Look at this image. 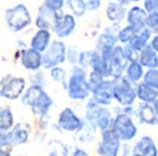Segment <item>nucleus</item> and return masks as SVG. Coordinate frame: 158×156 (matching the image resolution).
I'll use <instances>...</instances> for the list:
<instances>
[{
  "label": "nucleus",
  "mask_w": 158,
  "mask_h": 156,
  "mask_svg": "<svg viewBox=\"0 0 158 156\" xmlns=\"http://www.w3.org/2000/svg\"><path fill=\"white\" fill-rule=\"evenodd\" d=\"M86 76L87 73L83 66L78 65V64L72 65L71 76L67 80V86H65V90L71 99L83 101V99H87L90 97V87L86 80Z\"/></svg>",
  "instance_id": "nucleus-2"
},
{
  "label": "nucleus",
  "mask_w": 158,
  "mask_h": 156,
  "mask_svg": "<svg viewBox=\"0 0 158 156\" xmlns=\"http://www.w3.org/2000/svg\"><path fill=\"white\" fill-rule=\"evenodd\" d=\"M86 80H87V83H89L90 91H92V88H93V87H96V86H97V84H100V83L103 82V80H104V77L101 76V75H98L97 72L92 71V72H90V73H87Z\"/></svg>",
  "instance_id": "nucleus-37"
},
{
  "label": "nucleus",
  "mask_w": 158,
  "mask_h": 156,
  "mask_svg": "<svg viewBox=\"0 0 158 156\" xmlns=\"http://www.w3.org/2000/svg\"><path fill=\"white\" fill-rule=\"evenodd\" d=\"M129 155H132V146L129 145L128 142L121 144L119 151H118V155L117 156H129Z\"/></svg>",
  "instance_id": "nucleus-42"
},
{
  "label": "nucleus",
  "mask_w": 158,
  "mask_h": 156,
  "mask_svg": "<svg viewBox=\"0 0 158 156\" xmlns=\"http://www.w3.org/2000/svg\"><path fill=\"white\" fill-rule=\"evenodd\" d=\"M122 54L128 62H131V61H137V58H139V51L135 50L129 43L122 44Z\"/></svg>",
  "instance_id": "nucleus-35"
},
{
  "label": "nucleus",
  "mask_w": 158,
  "mask_h": 156,
  "mask_svg": "<svg viewBox=\"0 0 158 156\" xmlns=\"http://www.w3.org/2000/svg\"><path fill=\"white\" fill-rule=\"evenodd\" d=\"M146 13H158V0H142Z\"/></svg>",
  "instance_id": "nucleus-40"
},
{
  "label": "nucleus",
  "mask_w": 158,
  "mask_h": 156,
  "mask_svg": "<svg viewBox=\"0 0 158 156\" xmlns=\"http://www.w3.org/2000/svg\"><path fill=\"white\" fill-rule=\"evenodd\" d=\"M0 148H2V149H8L7 135H6V131H0Z\"/></svg>",
  "instance_id": "nucleus-43"
},
{
  "label": "nucleus",
  "mask_w": 158,
  "mask_h": 156,
  "mask_svg": "<svg viewBox=\"0 0 158 156\" xmlns=\"http://www.w3.org/2000/svg\"><path fill=\"white\" fill-rule=\"evenodd\" d=\"M65 4L68 6L69 11L75 18H82L86 15L87 8L85 0H65Z\"/></svg>",
  "instance_id": "nucleus-28"
},
{
  "label": "nucleus",
  "mask_w": 158,
  "mask_h": 156,
  "mask_svg": "<svg viewBox=\"0 0 158 156\" xmlns=\"http://www.w3.org/2000/svg\"><path fill=\"white\" fill-rule=\"evenodd\" d=\"M92 71L97 72V73L101 75L104 79L111 77V64H110V61L104 60V58L100 55V57L94 61V64L92 65Z\"/></svg>",
  "instance_id": "nucleus-29"
},
{
  "label": "nucleus",
  "mask_w": 158,
  "mask_h": 156,
  "mask_svg": "<svg viewBox=\"0 0 158 156\" xmlns=\"http://www.w3.org/2000/svg\"><path fill=\"white\" fill-rule=\"evenodd\" d=\"M43 4L46 6L47 8L53 11H57V10H63L64 6H65V0H44Z\"/></svg>",
  "instance_id": "nucleus-39"
},
{
  "label": "nucleus",
  "mask_w": 158,
  "mask_h": 156,
  "mask_svg": "<svg viewBox=\"0 0 158 156\" xmlns=\"http://www.w3.org/2000/svg\"><path fill=\"white\" fill-rule=\"evenodd\" d=\"M31 83L35 86H40V87H46V76H44V73L39 69V71H35L32 75H31L29 77Z\"/></svg>",
  "instance_id": "nucleus-36"
},
{
  "label": "nucleus",
  "mask_w": 158,
  "mask_h": 156,
  "mask_svg": "<svg viewBox=\"0 0 158 156\" xmlns=\"http://www.w3.org/2000/svg\"><path fill=\"white\" fill-rule=\"evenodd\" d=\"M153 108H154V112H156V115H157V118H158V98L153 102Z\"/></svg>",
  "instance_id": "nucleus-48"
},
{
  "label": "nucleus",
  "mask_w": 158,
  "mask_h": 156,
  "mask_svg": "<svg viewBox=\"0 0 158 156\" xmlns=\"http://www.w3.org/2000/svg\"><path fill=\"white\" fill-rule=\"evenodd\" d=\"M115 2L121 3V4H123V6H128V4H131V3H139V2H142V0H115Z\"/></svg>",
  "instance_id": "nucleus-46"
},
{
  "label": "nucleus",
  "mask_w": 158,
  "mask_h": 156,
  "mask_svg": "<svg viewBox=\"0 0 158 156\" xmlns=\"http://www.w3.org/2000/svg\"><path fill=\"white\" fill-rule=\"evenodd\" d=\"M14 126V115L8 107L0 108V131H8Z\"/></svg>",
  "instance_id": "nucleus-27"
},
{
  "label": "nucleus",
  "mask_w": 158,
  "mask_h": 156,
  "mask_svg": "<svg viewBox=\"0 0 158 156\" xmlns=\"http://www.w3.org/2000/svg\"><path fill=\"white\" fill-rule=\"evenodd\" d=\"M142 82L146 83V84H148L150 87L158 90V68H153V69L144 71Z\"/></svg>",
  "instance_id": "nucleus-30"
},
{
  "label": "nucleus",
  "mask_w": 158,
  "mask_h": 156,
  "mask_svg": "<svg viewBox=\"0 0 158 156\" xmlns=\"http://www.w3.org/2000/svg\"><path fill=\"white\" fill-rule=\"evenodd\" d=\"M82 123H83V120L74 112L72 108H64L58 115V127L65 130V131H78L81 129Z\"/></svg>",
  "instance_id": "nucleus-10"
},
{
  "label": "nucleus",
  "mask_w": 158,
  "mask_h": 156,
  "mask_svg": "<svg viewBox=\"0 0 158 156\" xmlns=\"http://www.w3.org/2000/svg\"><path fill=\"white\" fill-rule=\"evenodd\" d=\"M78 55L79 51L77 50V47H67V53H65V61H68L71 65L78 64Z\"/></svg>",
  "instance_id": "nucleus-38"
},
{
  "label": "nucleus",
  "mask_w": 158,
  "mask_h": 156,
  "mask_svg": "<svg viewBox=\"0 0 158 156\" xmlns=\"http://www.w3.org/2000/svg\"><path fill=\"white\" fill-rule=\"evenodd\" d=\"M52 41V30L49 29H38L36 33L31 39V47L39 53H43L49 47Z\"/></svg>",
  "instance_id": "nucleus-17"
},
{
  "label": "nucleus",
  "mask_w": 158,
  "mask_h": 156,
  "mask_svg": "<svg viewBox=\"0 0 158 156\" xmlns=\"http://www.w3.org/2000/svg\"><path fill=\"white\" fill-rule=\"evenodd\" d=\"M146 28H148L153 35H158V13L147 14V17H146Z\"/></svg>",
  "instance_id": "nucleus-34"
},
{
  "label": "nucleus",
  "mask_w": 158,
  "mask_h": 156,
  "mask_svg": "<svg viewBox=\"0 0 158 156\" xmlns=\"http://www.w3.org/2000/svg\"><path fill=\"white\" fill-rule=\"evenodd\" d=\"M96 124L89 120H83L81 129L78 130V140L79 142H90L96 137Z\"/></svg>",
  "instance_id": "nucleus-25"
},
{
  "label": "nucleus",
  "mask_w": 158,
  "mask_h": 156,
  "mask_svg": "<svg viewBox=\"0 0 158 156\" xmlns=\"http://www.w3.org/2000/svg\"><path fill=\"white\" fill-rule=\"evenodd\" d=\"M19 62L27 71H39L42 68V53L33 50L32 47H25L19 51Z\"/></svg>",
  "instance_id": "nucleus-11"
},
{
  "label": "nucleus",
  "mask_w": 158,
  "mask_h": 156,
  "mask_svg": "<svg viewBox=\"0 0 158 156\" xmlns=\"http://www.w3.org/2000/svg\"><path fill=\"white\" fill-rule=\"evenodd\" d=\"M118 44V39L117 35L111 30H106V32L100 33L98 37L96 39V50L98 53H103L106 50H111L114 49L115 46Z\"/></svg>",
  "instance_id": "nucleus-19"
},
{
  "label": "nucleus",
  "mask_w": 158,
  "mask_h": 156,
  "mask_svg": "<svg viewBox=\"0 0 158 156\" xmlns=\"http://www.w3.org/2000/svg\"><path fill=\"white\" fill-rule=\"evenodd\" d=\"M146 17H147V13L144 11V8L140 6H132L126 13L125 19L129 26L139 30L146 26Z\"/></svg>",
  "instance_id": "nucleus-14"
},
{
  "label": "nucleus",
  "mask_w": 158,
  "mask_h": 156,
  "mask_svg": "<svg viewBox=\"0 0 158 156\" xmlns=\"http://www.w3.org/2000/svg\"><path fill=\"white\" fill-rule=\"evenodd\" d=\"M112 88H114V79L112 77H107L104 79L100 84L92 88L90 91V97L94 99L97 104L108 107L112 102Z\"/></svg>",
  "instance_id": "nucleus-9"
},
{
  "label": "nucleus",
  "mask_w": 158,
  "mask_h": 156,
  "mask_svg": "<svg viewBox=\"0 0 158 156\" xmlns=\"http://www.w3.org/2000/svg\"><path fill=\"white\" fill-rule=\"evenodd\" d=\"M57 11H53L50 8H47L44 4H42L38 8V15H36L35 19V25L38 26V29L52 30L56 21H57Z\"/></svg>",
  "instance_id": "nucleus-12"
},
{
  "label": "nucleus",
  "mask_w": 158,
  "mask_h": 156,
  "mask_svg": "<svg viewBox=\"0 0 158 156\" xmlns=\"http://www.w3.org/2000/svg\"><path fill=\"white\" fill-rule=\"evenodd\" d=\"M8 131H10L14 146L25 144L28 141V137H29V127L22 123H18V124H15V126H13Z\"/></svg>",
  "instance_id": "nucleus-23"
},
{
  "label": "nucleus",
  "mask_w": 158,
  "mask_h": 156,
  "mask_svg": "<svg viewBox=\"0 0 158 156\" xmlns=\"http://www.w3.org/2000/svg\"><path fill=\"white\" fill-rule=\"evenodd\" d=\"M25 88H27V80L24 77L6 75L0 79V97L2 98L14 101L22 96Z\"/></svg>",
  "instance_id": "nucleus-6"
},
{
  "label": "nucleus",
  "mask_w": 158,
  "mask_h": 156,
  "mask_svg": "<svg viewBox=\"0 0 158 156\" xmlns=\"http://www.w3.org/2000/svg\"><path fill=\"white\" fill-rule=\"evenodd\" d=\"M72 156H89V154H87L85 149H75Z\"/></svg>",
  "instance_id": "nucleus-45"
},
{
  "label": "nucleus",
  "mask_w": 158,
  "mask_h": 156,
  "mask_svg": "<svg viewBox=\"0 0 158 156\" xmlns=\"http://www.w3.org/2000/svg\"><path fill=\"white\" fill-rule=\"evenodd\" d=\"M151 46V49L154 50V51L158 54V35H154V36H151V39H150V43H148Z\"/></svg>",
  "instance_id": "nucleus-44"
},
{
  "label": "nucleus",
  "mask_w": 158,
  "mask_h": 156,
  "mask_svg": "<svg viewBox=\"0 0 158 156\" xmlns=\"http://www.w3.org/2000/svg\"><path fill=\"white\" fill-rule=\"evenodd\" d=\"M131 156H142V155H139V154H132Z\"/></svg>",
  "instance_id": "nucleus-49"
},
{
  "label": "nucleus",
  "mask_w": 158,
  "mask_h": 156,
  "mask_svg": "<svg viewBox=\"0 0 158 156\" xmlns=\"http://www.w3.org/2000/svg\"><path fill=\"white\" fill-rule=\"evenodd\" d=\"M100 57V53L97 50H87V51H79L78 55V65L86 68H92L94 61Z\"/></svg>",
  "instance_id": "nucleus-26"
},
{
  "label": "nucleus",
  "mask_w": 158,
  "mask_h": 156,
  "mask_svg": "<svg viewBox=\"0 0 158 156\" xmlns=\"http://www.w3.org/2000/svg\"><path fill=\"white\" fill-rule=\"evenodd\" d=\"M151 36H153L151 30L148 29V28H146V26H144V28H142V29L136 30V33H135L133 37L131 39L129 44H131V46L133 47L135 50L140 51V50H143L148 43H150Z\"/></svg>",
  "instance_id": "nucleus-22"
},
{
  "label": "nucleus",
  "mask_w": 158,
  "mask_h": 156,
  "mask_svg": "<svg viewBox=\"0 0 158 156\" xmlns=\"http://www.w3.org/2000/svg\"><path fill=\"white\" fill-rule=\"evenodd\" d=\"M132 154H139L142 156H158L157 144L150 135H143L132 148Z\"/></svg>",
  "instance_id": "nucleus-13"
},
{
  "label": "nucleus",
  "mask_w": 158,
  "mask_h": 156,
  "mask_svg": "<svg viewBox=\"0 0 158 156\" xmlns=\"http://www.w3.org/2000/svg\"><path fill=\"white\" fill-rule=\"evenodd\" d=\"M77 29V18L71 13H64L63 10L57 11V21L53 26L52 32L56 33L58 39L69 37Z\"/></svg>",
  "instance_id": "nucleus-8"
},
{
  "label": "nucleus",
  "mask_w": 158,
  "mask_h": 156,
  "mask_svg": "<svg viewBox=\"0 0 158 156\" xmlns=\"http://www.w3.org/2000/svg\"><path fill=\"white\" fill-rule=\"evenodd\" d=\"M87 11H97L101 7V0H85Z\"/></svg>",
  "instance_id": "nucleus-41"
},
{
  "label": "nucleus",
  "mask_w": 158,
  "mask_h": 156,
  "mask_svg": "<svg viewBox=\"0 0 158 156\" xmlns=\"http://www.w3.org/2000/svg\"><path fill=\"white\" fill-rule=\"evenodd\" d=\"M21 101L25 107H29L36 116H46L53 105V99L40 86L31 84L21 96Z\"/></svg>",
  "instance_id": "nucleus-1"
},
{
  "label": "nucleus",
  "mask_w": 158,
  "mask_h": 156,
  "mask_svg": "<svg viewBox=\"0 0 158 156\" xmlns=\"http://www.w3.org/2000/svg\"><path fill=\"white\" fill-rule=\"evenodd\" d=\"M137 61H139L143 68H146V69L157 68L158 66V54L151 49L150 44H147L144 49L139 51V58H137Z\"/></svg>",
  "instance_id": "nucleus-20"
},
{
  "label": "nucleus",
  "mask_w": 158,
  "mask_h": 156,
  "mask_svg": "<svg viewBox=\"0 0 158 156\" xmlns=\"http://www.w3.org/2000/svg\"><path fill=\"white\" fill-rule=\"evenodd\" d=\"M135 90H136V98H139L142 102H147V104H153L158 98V90L150 87L148 84L143 82H139L135 84Z\"/></svg>",
  "instance_id": "nucleus-18"
},
{
  "label": "nucleus",
  "mask_w": 158,
  "mask_h": 156,
  "mask_svg": "<svg viewBox=\"0 0 158 156\" xmlns=\"http://www.w3.org/2000/svg\"><path fill=\"white\" fill-rule=\"evenodd\" d=\"M135 33H136V29H135V28H132V26H129V25L121 28V29L117 32L118 43H121V44L129 43V41H131V39L133 37Z\"/></svg>",
  "instance_id": "nucleus-31"
},
{
  "label": "nucleus",
  "mask_w": 158,
  "mask_h": 156,
  "mask_svg": "<svg viewBox=\"0 0 158 156\" xmlns=\"http://www.w3.org/2000/svg\"><path fill=\"white\" fill-rule=\"evenodd\" d=\"M111 127L114 129V131L117 133V135L119 137L121 141L129 142L137 135V126L135 124L132 116L126 115V113L118 112L115 118H112Z\"/></svg>",
  "instance_id": "nucleus-7"
},
{
  "label": "nucleus",
  "mask_w": 158,
  "mask_h": 156,
  "mask_svg": "<svg viewBox=\"0 0 158 156\" xmlns=\"http://www.w3.org/2000/svg\"><path fill=\"white\" fill-rule=\"evenodd\" d=\"M67 46L61 39L52 40L46 50L42 53V68L49 71L53 66L61 65L65 62Z\"/></svg>",
  "instance_id": "nucleus-5"
},
{
  "label": "nucleus",
  "mask_w": 158,
  "mask_h": 156,
  "mask_svg": "<svg viewBox=\"0 0 158 156\" xmlns=\"http://www.w3.org/2000/svg\"><path fill=\"white\" fill-rule=\"evenodd\" d=\"M0 156H11V152L8 149H2L0 148Z\"/></svg>",
  "instance_id": "nucleus-47"
},
{
  "label": "nucleus",
  "mask_w": 158,
  "mask_h": 156,
  "mask_svg": "<svg viewBox=\"0 0 158 156\" xmlns=\"http://www.w3.org/2000/svg\"><path fill=\"white\" fill-rule=\"evenodd\" d=\"M143 75H144V68L142 66V64H140L139 61H131V62H128V65H126V68H125V72H123V76H125L129 82L133 83V84L142 82Z\"/></svg>",
  "instance_id": "nucleus-21"
},
{
  "label": "nucleus",
  "mask_w": 158,
  "mask_h": 156,
  "mask_svg": "<svg viewBox=\"0 0 158 156\" xmlns=\"http://www.w3.org/2000/svg\"><path fill=\"white\" fill-rule=\"evenodd\" d=\"M119 146V140H101L97 144V152L100 156H117Z\"/></svg>",
  "instance_id": "nucleus-24"
},
{
  "label": "nucleus",
  "mask_w": 158,
  "mask_h": 156,
  "mask_svg": "<svg viewBox=\"0 0 158 156\" xmlns=\"http://www.w3.org/2000/svg\"><path fill=\"white\" fill-rule=\"evenodd\" d=\"M126 13H128V6H123L121 3L115 2V0H112L107 4L106 15L114 24H119L121 21H123L126 17Z\"/></svg>",
  "instance_id": "nucleus-16"
},
{
  "label": "nucleus",
  "mask_w": 158,
  "mask_h": 156,
  "mask_svg": "<svg viewBox=\"0 0 158 156\" xmlns=\"http://www.w3.org/2000/svg\"><path fill=\"white\" fill-rule=\"evenodd\" d=\"M4 21L7 28L14 33L22 32L32 24V15L29 8L25 4L19 3L4 11Z\"/></svg>",
  "instance_id": "nucleus-3"
},
{
  "label": "nucleus",
  "mask_w": 158,
  "mask_h": 156,
  "mask_svg": "<svg viewBox=\"0 0 158 156\" xmlns=\"http://www.w3.org/2000/svg\"><path fill=\"white\" fill-rule=\"evenodd\" d=\"M49 71H50V77L57 83H63L64 87H65L67 86V71L65 69H64L63 66L57 65V66L50 68Z\"/></svg>",
  "instance_id": "nucleus-32"
},
{
  "label": "nucleus",
  "mask_w": 158,
  "mask_h": 156,
  "mask_svg": "<svg viewBox=\"0 0 158 156\" xmlns=\"http://www.w3.org/2000/svg\"><path fill=\"white\" fill-rule=\"evenodd\" d=\"M135 115L137 116L140 123L148 124V126H157L158 118L154 112L153 104H147V102H142L139 107L135 109Z\"/></svg>",
  "instance_id": "nucleus-15"
},
{
  "label": "nucleus",
  "mask_w": 158,
  "mask_h": 156,
  "mask_svg": "<svg viewBox=\"0 0 158 156\" xmlns=\"http://www.w3.org/2000/svg\"><path fill=\"white\" fill-rule=\"evenodd\" d=\"M112 98L121 105V107H126V105H133L136 101V90H135V84L129 82L125 76H119L114 79V88H112Z\"/></svg>",
  "instance_id": "nucleus-4"
},
{
  "label": "nucleus",
  "mask_w": 158,
  "mask_h": 156,
  "mask_svg": "<svg viewBox=\"0 0 158 156\" xmlns=\"http://www.w3.org/2000/svg\"><path fill=\"white\" fill-rule=\"evenodd\" d=\"M49 156H68V148L61 141H53L49 149Z\"/></svg>",
  "instance_id": "nucleus-33"
}]
</instances>
